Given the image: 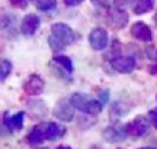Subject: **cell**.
<instances>
[{
	"mask_svg": "<svg viewBox=\"0 0 157 149\" xmlns=\"http://www.w3.org/2000/svg\"><path fill=\"white\" fill-rule=\"evenodd\" d=\"M77 35L66 23H54L51 26V35L48 38V45L54 52H60L66 46L76 42Z\"/></svg>",
	"mask_w": 157,
	"mask_h": 149,
	"instance_id": "cell-1",
	"label": "cell"
},
{
	"mask_svg": "<svg viewBox=\"0 0 157 149\" xmlns=\"http://www.w3.org/2000/svg\"><path fill=\"white\" fill-rule=\"evenodd\" d=\"M64 133H66V129L60 125L52 123V122H45V123H39L34 126V129L28 133V142L32 145H39L44 140L60 139Z\"/></svg>",
	"mask_w": 157,
	"mask_h": 149,
	"instance_id": "cell-2",
	"label": "cell"
},
{
	"mask_svg": "<svg viewBox=\"0 0 157 149\" xmlns=\"http://www.w3.org/2000/svg\"><path fill=\"white\" fill-rule=\"evenodd\" d=\"M70 101L71 104L74 106V109L80 110L84 114H89V116H96L99 114L103 109V104H102L99 100L90 99L89 96H86L83 93H74L70 96Z\"/></svg>",
	"mask_w": 157,
	"mask_h": 149,
	"instance_id": "cell-3",
	"label": "cell"
},
{
	"mask_svg": "<svg viewBox=\"0 0 157 149\" xmlns=\"http://www.w3.org/2000/svg\"><path fill=\"white\" fill-rule=\"evenodd\" d=\"M125 127H127L128 136H132V138H141V136H144V135L148 132L150 122H148L147 117L138 116V117H135L132 122L127 123Z\"/></svg>",
	"mask_w": 157,
	"mask_h": 149,
	"instance_id": "cell-4",
	"label": "cell"
},
{
	"mask_svg": "<svg viewBox=\"0 0 157 149\" xmlns=\"http://www.w3.org/2000/svg\"><path fill=\"white\" fill-rule=\"evenodd\" d=\"M128 136L127 133V127L121 125V123H115V125H111L108 126L105 130H103V139L109 142V144H119L125 140Z\"/></svg>",
	"mask_w": 157,
	"mask_h": 149,
	"instance_id": "cell-5",
	"label": "cell"
},
{
	"mask_svg": "<svg viewBox=\"0 0 157 149\" xmlns=\"http://www.w3.org/2000/svg\"><path fill=\"white\" fill-rule=\"evenodd\" d=\"M54 116L61 122H71L74 119V106L70 99H60L54 107Z\"/></svg>",
	"mask_w": 157,
	"mask_h": 149,
	"instance_id": "cell-6",
	"label": "cell"
},
{
	"mask_svg": "<svg viewBox=\"0 0 157 149\" xmlns=\"http://www.w3.org/2000/svg\"><path fill=\"white\" fill-rule=\"evenodd\" d=\"M108 32L103 28H95L89 33V44L95 51H103L108 46Z\"/></svg>",
	"mask_w": 157,
	"mask_h": 149,
	"instance_id": "cell-7",
	"label": "cell"
},
{
	"mask_svg": "<svg viewBox=\"0 0 157 149\" xmlns=\"http://www.w3.org/2000/svg\"><path fill=\"white\" fill-rule=\"evenodd\" d=\"M111 67L117 72L128 74L135 68V58H132V56H122V55L113 56L111 60Z\"/></svg>",
	"mask_w": 157,
	"mask_h": 149,
	"instance_id": "cell-8",
	"label": "cell"
},
{
	"mask_svg": "<svg viewBox=\"0 0 157 149\" xmlns=\"http://www.w3.org/2000/svg\"><path fill=\"white\" fill-rule=\"evenodd\" d=\"M44 80L36 74H32L23 84V91L28 96H39L44 91Z\"/></svg>",
	"mask_w": 157,
	"mask_h": 149,
	"instance_id": "cell-9",
	"label": "cell"
},
{
	"mask_svg": "<svg viewBox=\"0 0 157 149\" xmlns=\"http://www.w3.org/2000/svg\"><path fill=\"white\" fill-rule=\"evenodd\" d=\"M131 35H132L135 39L141 41V42H151L153 41L151 29L144 22H135L134 25L131 26Z\"/></svg>",
	"mask_w": 157,
	"mask_h": 149,
	"instance_id": "cell-10",
	"label": "cell"
},
{
	"mask_svg": "<svg viewBox=\"0 0 157 149\" xmlns=\"http://www.w3.org/2000/svg\"><path fill=\"white\" fill-rule=\"evenodd\" d=\"M109 25L113 29H122L127 23H128V13L119 7H115L112 10H109V16H108Z\"/></svg>",
	"mask_w": 157,
	"mask_h": 149,
	"instance_id": "cell-11",
	"label": "cell"
},
{
	"mask_svg": "<svg viewBox=\"0 0 157 149\" xmlns=\"http://www.w3.org/2000/svg\"><path fill=\"white\" fill-rule=\"evenodd\" d=\"M39 25H41V20L36 15H26V16L22 19L21 22V32L25 35V36H31L34 35L36 31H38Z\"/></svg>",
	"mask_w": 157,
	"mask_h": 149,
	"instance_id": "cell-12",
	"label": "cell"
},
{
	"mask_svg": "<svg viewBox=\"0 0 157 149\" xmlns=\"http://www.w3.org/2000/svg\"><path fill=\"white\" fill-rule=\"evenodd\" d=\"M9 113H5L3 114V129H7L9 130V135L12 133V130H21L23 127V119H25V113L23 111H19L15 116L9 117L7 116Z\"/></svg>",
	"mask_w": 157,
	"mask_h": 149,
	"instance_id": "cell-13",
	"label": "cell"
},
{
	"mask_svg": "<svg viewBox=\"0 0 157 149\" xmlns=\"http://www.w3.org/2000/svg\"><path fill=\"white\" fill-rule=\"evenodd\" d=\"M154 7V0H135L132 3V10L135 15H144Z\"/></svg>",
	"mask_w": 157,
	"mask_h": 149,
	"instance_id": "cell-14",
	"label": "cell"
},
{
	"mask_svg": "<svg viewBox=\"0 0 157 149\" xmlns=\"http://www.w3.org/2000/svg\"><path fill=\"white\" fill-rule=\"evenodd\" d=\"M52 62L56 64L58 68H61L64 72H73V62H71V60L68 58V56L66 55H57L52 58Z\"/></svg>",
	"mask_w": 157,
	"mask_h": 149,
	"instance_id": "cell-15",
	"label": "cell"
},
{
	"mask_svg": "<svg viewBox=\"0 0 157 149\" xmlns=\"http://www.w3.org/2000/svg\"><path fill=\"white\" fill-rule=\"evenodd\" d=\"M32 5L41 12H50V10H54L57 6V2L56 0H31Z\"/></svg>",
	"mask_w": 157,
	"mask_h": 149,
	"instance_id": "cell-16",
	"label": "cell"
},
{
	"mask_svg": "<svg viewBox=\"0 0 157 149\" xmlns=\"http://www.w3.org/2000/svg\"><path fill=\"white\" fill-rule=\"evenodd\" d=\"M129 111V106H124L122 101H115L112 103V107H111V114L115 117H119V116H124L125 113Z\"/></svg>",
	"mask_w": 157,
	"mask_h": 149,
	"instance_id": "cell-17",
	"label": "cell"
},
{
	"mask_svg": "<svg viewBox=\"0 0 157 149\" xmlns=\"http://www.w3.org/2000/svg\"><path fill=\"white\" fill-rule=\"evenodd\" d=\"M0 78L2 81H5L6 78L9 77V74L12 72V62L7 60H2V67H0Z\"/></svg>",
	"mask_w": 157,
	"mask_h": 149,
	"instance_id": "cell-18",
	"label": "cell"
},
{
	"mask_svg": "<svg viewBox=\"0 0 157 149\" xmlns=\"http://www.w3.org/2000/svg\"><path fill=\"white\" fill-rule=\"evenodd\" d=\"M90 2L99 9H109V6H111L109 0H90Z\"/></svg>",
	"mask_w": 157,
	"mask_h": 149,
	"instance_id": "cell-19",
	"label": "cell"
},
{
	"mask_svg": "<svg viewBox=\"0 0 157 149\" xmlns=\"http://www.w3.org/2000/svg\"><path fill=\"white\" fill-rule=\"evenodd\" d=\"M148 117H150V122L153 123V126L157 129V107H154V109H151V110H150Z\"/></svg>",
	"mask_w": 157,
	"mask_h": 149,
	"instance_id": "cell-20",
	"label": "cell"
},
{
	"mask_svg": "<svg viewBox=\"0 0 157 149\" xmlns=\"http://www.w3.org/2000/svg\"><path fill=\"white\" fill-rule=\"evenodd\" d=\"M108 100H109V91L108 90H102L99 93V101L102 104H105V103H108Z\"/></svg>",
	"mask_w": 157,
	"mask_h": 149,
	"instance_id": "cell-21",
	"label": "cell"
},
{
	"mask_svg": "<svg viewBox=\"0 0 157 149\" xmlns=\"http://www.w3.org/2000/svg\"><path fill=\"white\" fill-rule=\"evenodd\" d=\"M12 6H15V7H25L26 3H28V0H9Z\"/></svg>",
	"mask_w": 157,
	"mask_h": 149,
	"instance_id": "cell-22",
	"label": "cell"
},
{
	"mask_svg": "<svg viewBox=\"0 0 157 149\" xmlns=\"http://www.w3.org/2000/svg\"><path fill=\"white\" fill-rule=\"evenodd\" d=\"M129 3H131V0H113V5L117 6V7H119V9L125 7V6L129 5Z\"/></svg>",
	"mask_w": 157,
	"mask_h": 149,
	"instance_id": "cell-23",
	"label": "cell"
},
{
	"mask_svg": "<svg viewBox=\"0 0 157 149\" xmlns=\"http://www.w3.org/2000/svg\"><path fill=\"white\" fill-rule=\"evenodd\" d=\"M84 0H64V3L66 6H70V7H73V6H77L80 3H83Z\"/></svg>",
	"mask_w": 157,
	"mask_h": 149,
	"instance_id": "cell-24",
	"label": "cell"
},
{
	"mask_svg": "<svg viewBox=\"0 0 157 149\" xmlns=\"http://www.w3.org/2000/svg\"><path fill=\"white\" fill-rule=\"evenodd\" d=\"M151 72L153 74H157V64H154V65L151 67Z\"/></svg>",
	"mask_w": 157,
	"mask_h": 149,
	"instance_id": "cell-25",
	"label": "cell"
},
{
	"mask_svg": "<svg viewBox=\"0 0 157 149\" xmlns=\"http://www.w3.org/2000/svg\"><path fill=\"white\" fill-rule=\"evenodd\" d=\"M57 149H71V148H70V146H58Z\"/></svg>",
	"mask_w": 157,
	"mask_h": 149,
	"instance_id": "cell-26",
	"label": "cell"
},
{
	"mask_svg": "<svg viewBox=\"0 0 157 149\" xmlns=\"http://www.w3.org/2000/svg\"><path fill=\"white\" fill-rule=\"evenodd\" d=\"M154 22H156V26H157V13L154 15Z\"/></svg>",
	"mask_w": 157,
	"mask_h": 149,
	"instance_id": "cell-27",
	"label": "cell"
},
{
	"mask_svg": "<svg viewBox=\"0 0 157 149\" xmlns=\"http://www.w3.org/2000/svg\"><path fill=\"white\" fill-rule=\"evenodd\" d=\"M144 149H154V148H144Z\"/></svg>",
	"mask_w": 157,
	"mask_h": 149,
	"instance_id": "cell-28",
	"label": "cell"
},
{
	"mask_svg": "<svg viewBox=\"0 0 157 149\" xmlns=\"http://www.w3.org/2000/svg\"><path fill=\"white\" fill-rule=\"evenodd\" d=\"M38 149H48V148H38Z\"/></svg>",
	"mask_w": 157,
	"mask_h": 149,
	"instance_id": "cell-29",
	"label": "cell"
},
{
	"mask_svg": "<svg viewBox=\"0 0 157 149\" xmlns=\"http://www.w3.org/2000/svg\"><path fill=\"white\" fill-rule=\"evenodd\" d=\"M143 149H144V148H143Z\"/></svg>",
	"mask_w": 157,
	"mask_h": 149,
	"instance_id": "cell-30",
	"label": "cell"
}]
</instances>
